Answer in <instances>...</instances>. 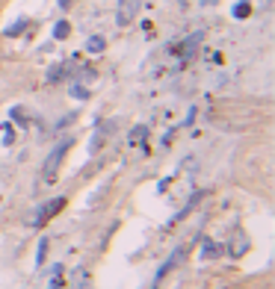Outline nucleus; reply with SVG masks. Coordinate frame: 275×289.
Returning a JSON list of instances; mask_svg holds the SVG:
<instances>
[{"label": "nucleus", "mask_w": 275, "mask_h": 289, "mask_svg": "<svg viewBox=\"0 0 275 289\" xmlns=\"http://www.w3.org/2000/svg\"><path fill=\"white\" fill-rule=\"evenodd\" d=\"M74 144L71 136H65L60 144H53V151L48 154V159H45V166H42V186H50V183L57 180V171H60L62 166V157L68 154V148Z\"/></svg>", "instance_id": "f257e3e1"}, {"label": "nucleus", "mask_w": 275, "mask_h": 289, "mask_svg": "<svg viewBox=\"0 0 275 289\" xmlns=\"http://www.w3.org/2000/svg\"><path fill=\"white\" fill-rule=\"evenodd\" d=\"M139 0H121L119 3V9H116V24L119 27H131L133 24V18L139 15Z\"/></svg>", "instance_id": "f03ea898"}, {"label": "nucleus", "mask_w": 275, "mask_h": 289, "mask_svg": "<svg viewBox=\"0 0 275 289\" xmlns=\"http://www.w3.org/2000/svg\"><path fill=\"white\" fill-rule=\"evenodd\" d=\"M65 204H68L65 198H53V201H48V204L39 210V216H36V228H45V224H48V221H50L53 216H57V213H62V210H65Z\"/></svg>", "instance_id": "7ed1b4c3"}, {"label": "nucleus", "mask_w": 275, "mask_h": 289, "mask_svg": "<svg viewBox=\"0 0 275 289\" xmlns=\"http://www.w3.org/2000/svg\"><path fill=\"white\" fill-rule=\"evenodd\" d=\"M180 260H184V248H175V251H172V257H169L166 263L157 269V275H154V286H157V283H160V280H163V277L169 275V272H172V269H175V265L180 263Z\"/></svg>", "instance_id": "20e7f679"}, {"label": "nucleus", "mask_w": 275, "mask_h": 289, "mask_svg": "<svg viewBox=\"0 0 275 289\" xmlns=\"http://www.w3.org/2000/svg\"><path fill=\"white\" fill-rule=\"evenodd\" d=\"M116 130V124H101V130L92 136V142H89V154H98L101 151V144H104V139H107V133Z\"/></svg>", "instance_id": "39448f33"}, {"label": "nucleus", "mask_w": 275, "mask_h": 289, "mask_svg": "<svg viewBox=\"0 0 275 289\" xmlns=\"http://www.w3.org/2000/svg\"><path fill=\"white\" fill-rule=\"evenodd\" d=\"M222 254H225V248H222L219 242H213V239L201 242V260H216V257H222Z\"/></svg>", "instance_id": "423d86ee"}, {"label": "nucleus", "mask_w": 275, "mask_h": 289, "mask_svg": "<svg viewBox=\"0 0 275 289\" xmlns=\"http://www.w3.org/2000/svg\"><path fill=\"white\" fill-rule=\"evenodd\" d=\"M86 50H89V53H104V50H107V38L104 36H89L86 38Z\"/></svg>", "instance_id": "0eeeda50"}, {"label": "nucleus", "mask_w": 275, "mask_h": 289, "mask_svg": "<svg viewBox=\"0 0 275 289\" xmlns=\"http://www.w3.org/2000/svg\"><path fill=\"white\" fill-rule=\"evenodd\" d=\"M9 118H12L21 130H27V127H30V118H27V112L21 107H12V109H9Z\"/></svg>", "instance_id": "6e6552de"}, {"label": "nucleus", "mask_w": 275, "mask_h": 289, "mask_svg": "<svg viewBox=\"0 0 275 289\" xmlns=\"http://www.w3.org/2000/svg\"><path fill=\"white\" fill-rule=\"evenodd\" d=\"M145 139H148V127H145V124H136L131 130V144H142Z\"/></svg>", "instance_id": "1a4fd4ad"}, {"label": "nucleus", "mask_w": 275, "mask_h": 289, "mask_svg": "<svg viewBox=\"0 0 275 289\" xmlns=\"http://www.w3.org/2000/svg\"><path fill=\"white\" fill-rule=\"evenodd\" d=\"M62 77H68V65H53L48 71V83H60Z\"/></svg>", "instance_id": "9d476101"}, {"label": "nucleus", "mask_w": 275, "mask_h": 289, "mask_svg": "<svg viewBox=\"0 0 275 289\" xmlns=\"http://www.w3.org/2000/svg\"><path fill=\"white\" fill-rule=\"evenodd\" d=\"M231 15H234L237 21H243V18H249V15H251V3H249V0H240L237 6H234V12H231Z\"/></svg>", "instance_id": "9b49d317"}, {"label": "nucleus", "mask_w": 275, "mask_h": 289, "mask_svg": "<svg viewBox=\"0 0 275 289\" xmlns=\"http://www.w3.org/2000/svg\"><path fill=\"white\" fill-rule=\"evenodd\" d=\"M27 24H30V21H27V18H18V21H15L12 27H6V36H9V38L21 36V33H24V30H27Z\"/></svg>", "instance_id": "f8f14e48"}, {"label": "nucleus", "mask_w": 275, "mask_h": 289, "mask_svg": "<svg viewBox=\"0 0 275 289\" xmlns=\"http://www.w3.org/2000/svg\"><path fill=\"white\" fill-rule=\"evenodd\" d=\"M68 33H71V24H68V21H60V24L53 27V38H68Z\"/></svg>", "instance_id": "ddd939ff"}, {"label": "nucleus", "mask_w": 275, "mask_h": 289, "mask_svg": "<svg viewBox=\"0 0 275 289\" xmlns=\"http://www.w3.org/2000/svg\"><path fill=\"white\" fill-rule=\"evenodd\" d=\"M89 95H92V92H89L83 83H74V86H71V97H77V100H86Z\"/></svg>", "instance_id": "4468645a"}, {"label": "nucleus", "mask_w": 275, "mask_h": 289, "mask_svg": "<svg viewBox=\"0 0 275 289\" xmlns=\"http://www.w3.org/2000/svg\"><path fill=\"white\" fill-rule=\"evenodd\" d=\"M45 260H48V239L39 242V251H36V265H45Z\"/></svg>", "instance_id": "2eb2a0df"}, {"label": "nucleus", "mask_w": 275, "mask_h": 289, "mask_svg": "<svg viewBox=\"0 0 275 289\" xmlns=\"http://www.w3.org/2000/svg\"><path fill=\"white\" fill-rule=\"evenodd\" d=\"M12 142H15V136H12V127L6 124V127H3V144H12Z\"/></svg>", "instance_id": "dca6fc26"}, {"label": "nucleus", "mask_w": 275, "mask_h": 289, "mask_svg": "<svg viewBox=\"0 0 275 289\" xmlns=\"http://www.w3.org/2000/svg\"><path fill=\"white\" fill-rule=\"evenodd\" d=\"M57 3H60L62 9H68V6H71V0H57Z\"/></svg>", "instance_id": "f3484780"}]
</instances>
